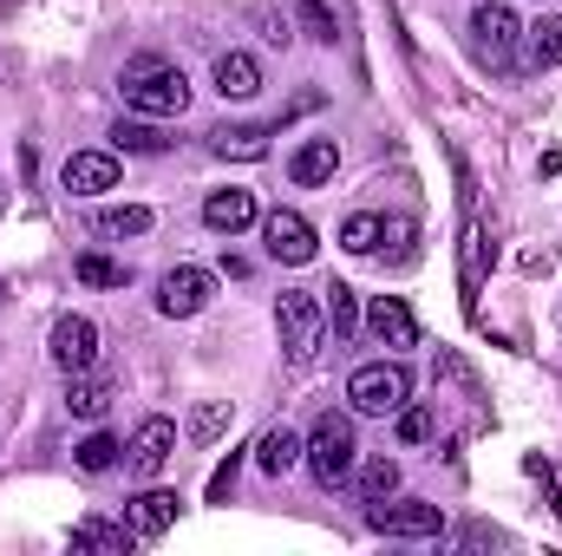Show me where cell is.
Segmentation results:
<instances>
[{
	"label": "cell",
	"instance_id": "cell-1",
	"mask_svg": "<svg viewBox=\"0 0 562 556\" xmlns=\"http://www.w3.org/2000/svg\"><path fill=\"white\" fill-rule=\"evenodd\" d=\"M119 92H125V105H132L138 119H177V112L190 105V79H183V66L150 59V53H138V59L119 73Z\"/></svg>",
	"mask_w": 562,
	"mask_h": 556
},
{
	"label": "cell",
	"instance_id": "cell-2",
	"mask_svg": "<svg viewBox=\"0 0 562 556\" xmlns=\"http://www.w3.org/2000/svg\"><path fill=\"white\" fill-rule=\"evenodd\" d=\"M276 327H281L288 367H314L321 334H327V301H321V288H288L276 301Z\"/></svg>",
	"mask_w": 562,
	"mask_h": 556
},
{
	"label": "cell",
	"instance_id": "cell-3",
	"mask_svg": "<svg viewBox=\"0 0 562 556\" xmlns=\"http://www.w3.org/2000/svg\"><path fill=\"white\" fill-rule=\"evenodd\" d=\"M307 471H314V485H321V491H334V485H347V478L360 471V445H353V419H347V413H321V419H314Z\"/></svg>",
	"mask_w": 562,
	"mask_h": 556
},
{
	"label": "cell",
	"instance_id": "cell-4",
	"mask_svg": "<svg viewBox=\"0 0 562 556\" xmlns=\"http://www.w3.org/2000/svg\"><path fill=\"white\" fill-rule=\"evenodd\" d=\"M413 400V374L400 367V360H373V367H353V380H347V407L367 419H386L400 413Z\"/></svg>",
	"mask_w": 562,
	"mask_h": 556
},
{
	"label": "cell",
	"instance_id": "cell-5",
	"mask_svg": "<svg viewBox=\"0 0 562 556\" xmlns=\"http://www.w3.org/2000/svg\"><path fill=\"white\" fill-rule=\"evenodd\" d=\"M517 46H524V20L504 0H477V13H471V53L491 73H510L517 66Z\"/></svg>",
	"mask_w": 562,
	"mask_h": 556
},
{
	"label": "cell",
	"instance_id": "cell-6",
	"mask_svg": "<svg viewBox=\"0 0 562 556\" xmlns=\"http://www.w3.org/2000/svg\"><path fill=\"white\" fill-rule=\"evenodd\" d=\"M210 301H216V276L196 269V263H177L170 276L157 281V314H170V321H190V314H203Z\"/></svg>",
	"mask_w": 562,
	"mask_h": 556
},
{
	"label": "cell",
	"instance_id": "cell-7",
	"mask_svg": "<svg viewBox=\"0 0 562 556\" xmlns=\"http://www.w3.org/2000/svg\"><path fill=\"white\" fill-rule=\"evenodd\" d=\"M367 524L380 531V537H438L445 531V511L438 504H425V498H380L373 511H367Z\"/></svg>",
	"mask_w": 562,
	"mask_h": 556
},
{
	"label": "cell",
	"instance_id": "cell-8",
	"mask_svg": "<svg viewBox=\"0 0 562 556\" xmlns=\"http://www.w3.org/2000/svg\"><path fill=\"white\" fill-rule=\"evenodd\" d=\"M46 354H53V367H59V374H92V367H99V327H92L86 314H59V321H53V347H46Z\"/></svg>",
	"mask_w": 562,
	"mask_h": 556
},
{
	"label": "cell",
	"instance_id": "cell-9",
	"mask_svg": "<svg viewBox=\"0 0 562 556\" xmlns=\"http://www.w3.org/2000/svg\"><path fill=\"white\" fill-rule=\"evenodd\" d=\"M262 243H269V256L288 263V269H301V263H314V223L301 216V210H276V216H262Z\"/></svg>",
	"mask_w": 562,
	"mask_h": 556
},
{
	"label": "cell",
	"instance_id": "cell-10",
	"mask_svg": "<svg viewBox=\"0 0 562 556\" xmlns=\"http://www.w3.org/2000/svg\"><path fill=\"white\" fill-rule=\"evenodd\" d=\"M119 157L112 151H72L66 157V170H59V184L72 190V197H105V190H119Z\"/></svg>",
	"mask_w": 562,
	"mask_h": 556
},
{
	"label": "cell",
	"instance_id": "cell-11",
	"mask_svg": "<svg viewBox=\"0 0 562 556\" xmlns=\"http://www.w3.org/2000/svg\"><path fill=\"white\" fill-rule=\"evenodd\" d=\"M170 452H177V425H170V419H144L138 432H132V445H125V458H132V471H138V478H157V471H164V465H170Z\"/></svg>",
	"mask_w": 562,
	"mask_h": 556
},
{
	"label": "cell",
	"instance_id": "cell-12",
	"mask_svg": "<svg viewBox=\"0 0 562 556\" xmlns=\"http://www.w3.org/2000/svg\"><path fill=\"white\" fill-rule=\"evenodd\" d=\"M367 327H373V341L380 347H419V321H413V308L400 301V294H380L373 308H367Z\"/></svg>",
	"mask_w": 562,
	"mask_h": 556
},
{
	"label": "cell",
	"instance_id": "cell-13",
	"mask_svg": "<svg viewBox=\"0 0 562 556\" xmlns=\"http://www.w3.org/2000/svg\"><path fill=\"white\" fill-rule=\"evenodd\" d=\"M256 216H262V210H256V190H210V197H203V223H210L216 236H243Z\"/></svg>",
	"mask_w": 562,
	"mask_h": 556
},
{
	"label": "cell",
	"instance_id": "cell-14",
	"mask_svg": "<svg viewBox=\"0 0 562 556\" xmlns=\"http://www.w3.org/2000/svg\"><path fill=\"white\" fill-rule=\"evenodd\" d=\"M177 504H183L177 491H138V498L125 504V518H132V531L150 544V537H164V531L177 524Z\"/></svg>",
	"mask_w": 562,
	"mask_h": 556
},
{
	"label": "cell",
	"instance_id": "cell-15",
	"mask_svg": "<svg viewBox=\"0 0 562 556\" xmlns=\"http://www.w3.org/2000/svg\"><path fill=\"white\" fill-rule=\"evenodd\" d=\"M334 170H340V144H334V138H307L301 151H294V157H288V177H294L301 190H314V184H327Z\"/></svg>",
	"mask_w": 562,
	"mask_h": 556
},
{
	"label": "cell",
	"instance_id": "cell-16",
	"mask_svg": "<svg viewBox=\"0 0 562 556\" xmlns=\"http://www.w3.org/2000/svg\"><path fill=\"white\" fill-rule=\"evenodd\" d=\"M524 66L530 73H557L562 66V13H543L537 26H524Z\"/></svg>",
	"mask_w": 562,
	"mask_h": 556
},
{
	"label": "cell",
	"instance_id": "cell-17",
	"mask_svg": "<svg viewBox=\"0 0 562 556\" xmlns=\"http://www.w3.org/2000/svg\"><path fill=\"white\" fill-rule=\"evenodd\" d=\"M210 79H216L223 99H256V92H262V66H256V53H223Z\"/></svg>",
	"mask_w": 562,
	"mask_h": 556
},
{
	"label": "cell",
	"instance_id": "cell-18",
	"mask_svg": "<svg viewBox=\"0 0 562 556\" xmlns=\"http://www.w3.org/2000/svg\"><path fill=\"white\" fill-rule=\"evenodd\" d=\"M132 544H144L132 524H105V518H79V524H72V551H112V556H125Z\"/></svg>",
	"mask_w": 562,
	"mask_h": 556
},
{
	"label": "cell",
	"instance_id": "cell-19",
	"mask_svg": "<svg viewBox=\"0 0 562 556\" xmlns=\"http://www.w3.org/2000/svg\"><path fill=\"white\" fill-rule=\"evenodd\" d=\"M301 452H307V445H301V438H294L288 425H269V432L256 438V465H262L269 478H288V471L301 465Z\"/></svg>",
	"mask_w": 562,
	"mask_h": 556
},
{
	"label": "cell",
	"instance_id": "cell-20",
	"mask_svg": "<svg viewBox=\"0 0 562 556\" xmlns=\"http://www.w3.org/2000/svg\"><path fill=\"white\" fill-rule=\"evenodd\" d=\"M210 151L216 157H236V164H256V157H269V132L262 125H216L210 132Z\"/></svg>",
	"mask_w": 562,
	"mask_h": 556
},
{
	"label": "cell",
	"instance_id": "cell-21",
	"mask_svg": "<svg viewBox=\"0 0 562 556\" xmlns=\"http://www.w3.org/2000/svg\"><path fill=\"white\" fill-rule=\"evenodd\" d=\"M66 413L72 419H105L112 413V387L92 374H66Z\"/></svg>",
	"mask_w": 562,
	"mask_h": 556
},
{
	"label": "cell",
	"instance_id": "cell-22",
	"mask_svg": "<svg viewBox=\"0 0 562 556\" xmlns=\"http://www.w3.org/2000/svg\"><path fill=\"white\" fill-rule=\"evenodd\" d=\"M380 243H386V216L353 210V216L340 223V249H347V256H380Z\"/></svg>",
	"mask_w": 562,
	"mask_h": 556
},
{
	"label": "cell",
	"instance_id": "cell-23",
	"mask_svg": "<svg viewBox=\"0 0 562 556\" xmlns=\"http://www.w3.org/2000/svg\"><path fill=\"white\" fill-rule=\"evenodd\" d=\"M321 301H327V327H334V341H353V327H360V294H353L347 281H334V288H321Z\"/></svg>",
	"mask_w": 562,
	"mask_h": 556
},
{
	"label": "cell",
	"instance_id": "cell-24",
	"mask_svg": "<svg viewBox=\"0 0 562 556\" xmlns=\"http://www.w3.org/2000/svg\"><path fill=\"white\" fill-rule=\"evenodd\" d=\"M157 216L144 210V203H119V210H99L92 216V236H144Z\"/></svg>",
	"mask_w": 562,
	"mask_h": 556
},
{
	"label": "cell",
	"instance_id": "cell-25",
	"mask_svg": "<svg viewBox=\"0 0 562 556\" xmlns=\"http://www.w3.org/2000/svg\"><path fill=\"white\" fill-rule=\"evenodd\" d=\"M112 144H119V151H138V157H157V151H170V138H164L150 119H119V125H112Z\"/></svg>",
	"mask_w": 562,
	"mask_h": 556
},
{
	"label": "cell",
	"instance_id": "cell-26",
	"mask_svg": "<svg viewBox=\"0 0 562 556\" xmlns=\"http://www.w3.org/2000/svg\"><path fill=\"white\" fill-rule=\"evenodd\" d=\"M393 491H400V458H367V465H360V498L380 504V498H393Z\"/></svg>",
	"mask_w": 562,
	"mask_h": 556
},
{
	"label": "cell",
	"instance_id": "cell-27",
	"mask_svg": "<svg viewBox=\"0 0 562 556\" xmlns=\"http://www.w3.org/2000/svg\"><path fill=\"white\" fill-rule=\"evenodd\" d=\"M294 20H301V33H307V40H321V46H334V40H340V20H334V7H327V0H294Z\"/></svg>",
	"mask_w": 562,
	"mask_h": 556
},
{
	"label": "cell",
	"instance_id": "cell-28",
	"mask_svg": "<svg viewBox=\"0 0 562 556\" xmlns=\"http://www.w3.org/2000/svg\"><path fill=\"white\" fill-rule=\"evenodd\" d=\"M477 281H484V223L471 210V223H464V301L471 308H477Z\"/></svg>",
	"mask_w": 562,
	"mask_h": 556
},
{
	"label": "cell",
	"instance_id": "cell-29",
	"mask_svg": "<svg viewBox=\"0 0 562 556\" xmlns=\"http://www.w3.org/2000/svg\"><path fill=\"white\" fill-rule=\"evenodd\" d=\"M223 425H229V407H223V400H203V407L190 413V425H183V432H190L196 445H216V438H223Z\"/></svg>",
	"mask_w": 562,
	"mask_h": 556
},
{
	"label": "cell",
	"instance_id": "cell-30",
	"mask_svg": "<svg viewBox=\"0 0 562 556\" xmlns=\"http://www.w3.org/2000/svg\"><path fill=\"white\" fill-rule=\"evenodd\" d=\"M386 243H393V256H386L393 269H413V263H419V223H406V216L386 223Z\"/></svg>",
	"mask_w": 562,
	"mask_h": 556
},
{
	"label": "cell",
	"instance_id": "cell-31",
	"mask_svg": "<svg viewBox=\"0 0 562 556\" xmlns=\"http://www.w3.org/2000/svg\"><path fill=\"white\" fill-rule=\"evenodd\" d=\"M119 452H125V445H119L112 432H92V438L79 445V471H112V465H119Z\"/></svg>",
	"mask_w": 562,
	"mask_h": 556
},
{
	"label": "cell",
	"instance_id": "cell-32",
	"mask_svg": "<svg viewBox=\"0 0 562 556\" xmlns=\"http://www.w3.org/2000/svg\"><path fill=\"white\" fill-rule=\"evenodd\" d=\"M79 281H92V288H125L132 269H125V263H112V256H79Z\"/></svg>",
	"mask_w": 562,
	"mask_h": 556
},
{
	"label": "cell",
	"instance_id": "cell-33",
	"mask_svg": "<svg viewBox=\"0 0 562 556\" xmlns=\"http://www.w3.org/2000/svg\"><path fill=\"white\" fill-rule=\"evenodd\" d=\"M400 445H425V438H431V432H438V419H431V407H413V400H406V407H400Z\"/></svg>",
	"mask_w": 562,
	"mask_h": 556
},
{
	"label": "cell",
	"instance_id": "cell-34",
	"mask_svg": "<svg viewBox=\"0 0 562 556\" xmlns=\"http://www.w3.org/2000/svg\"><path fill=\"white\" fill-rule=\"evenodd\" d=\"M229 491H236V452L216 465V478H210V504H229Z\"/></svg>",
	"mask_w": 562,
	"mask_h": 556
},
{
	"label": "cell",
	"instance_id": "cell-35",
	"mask_svg": "<svg viewBox=\"0 0 562 556\" xmlns=\"http://www.w3.org/2000/svg\"><path fill=\"white\" fill-rule=\"evenodd\" d=\"M431 374H438V380H458V387H477V380H471V367H464L458 354H438V360H431Z\"/></svg>",
	"mask_w": 562,
	"mask_h": 556
},
{
	"label": "cell",
	"instance_id": "cell-36",
	"mask_svg": "<svg viewBox=\"0 0 562 556\" xmlns=\"http://www.w3.org/2000/svg\"><path fill=\"white\" fill-rule=\"evenodd\" d=\"M0 301H7V281H0Z\"/></svg>",
	"mask_w": 562,
	"mask_h": 556
}]
</instances>
